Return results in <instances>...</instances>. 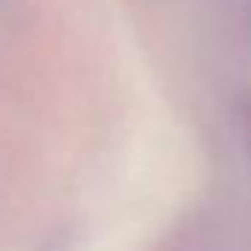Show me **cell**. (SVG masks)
Listing matches in <instances>:
<instances>
[{"instance_id": "1", "label": "cell", "mask_w": 251, "mask_h": 251, "mask_svg": "<svg viewBox=\"0 0 251 251\" xmlns=\"http://www.w3.org/2000/svg\"><path fill=\"white\" fill-rule=\"evenodd\" d=\"M239 124H242V136L248 142V151H251V98L239 103Z\"/></svg>"}, {"instance_id": "2", "label": "cell", "mask_w": 251, "mask_h": 251, "mask_svg": "<svg viewBox=\"0 0 251 251\" xmlns=\"http://www.w3.org/2000/svg\"><path fill=\"white\" fill-rule=\"evenodd\" d=\"M245 24H248V45H251V0H248V6H245Z\"/></svg>"}]
</instances>
